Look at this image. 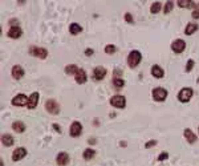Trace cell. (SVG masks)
<instances>
[{"mask_svg":"<svg viewBox=\"0 0 199 166\" xmlns=\"http://www.w3.org/2000/svg\"><path fill=\"white\" fill-rule=\"evenodd\" d=\"M142 60V55H141L139 51H132L128 56V64L130 68H135Z\"/></svg>","mask_w":199,"mask_h":166,"instance_id":"6da1fadb","label":"cell"},{"mask_svg":"<svg viewBox=\"0 0 199 166\" xmlns=\"http://www.w3.org/2000/svg\"><path fill=\"white\" fill-rule=\"evenodd\" d=\"M110 105L117 108V109H124L125 106H126V98L121 95H114L110 98Z\"/></svg>","mask_w":199,"mask_h":166,"instance_id":"7a4b0ae2","label":"cell"},{"mask_svg":"<svg viewBox=\"0 0 199 166\" xmlns=\"http://www.w3.org/2000/svg\"><path fill=\"white\" fill-rule=\"evenodd\" d=\"M192 95H194V90L191 88H183V89H181L179 93H178V100L181 102H188L191 100Z\"/></svg>","mask_w":199,"mask_h":166,"instance_id":"3957f363","label":"cell"},{"mask_svg":"<svg viewBox=\"0 0 199 166\" xmlns=\"http://www.w3.org/2000/svg\"><path fill=\"white\" fill-rule=\"evenodd\" d=\"M29 53L37 59H45L46 56H48V51L45 48H40V46L32 45V46H29Z\"/></svg>","mask_w":199,"mask_h":166,"instance_id":"277c9868","label":"cell"},{"mask_svg":"<svg viewBox=\"0 0 199 166\" xmlns=\"http://www.w3.org/2000/svg\"><path fill=\"white\" fill-rule=\"evenodd\" d=\"M45 109L51 115H59L60 113V105L57 104L56 100H52V98L45 102Z\"/></svg>","mask_w":199,"mask_h":166,"instance_id":"5b68a950","label":"cell"},{"mask_svg":"<svg viewBox=\"0 0 199 166\" xmlns=\"http://www.w3.org/2000/svg\"><path fill=\"white\" fill-rule=\"evenodd\" d=\"M28 100L29 97H27L23 93H20V95H16L13 98H12V105L15 106H24V105H28Z\"/></svg>","mask_w":199,"mask_h":166,"instance_id":"8992f818","label":"cell"},{"mask_svg":"<svg viewBox=\"0 0 199 166\" xmlns=\"http://www.w3.org/2000/svg\"><path fill=\"white\" fill-rule=\"evenodd\" d=\"M167 97V90L165 88H154L153 89V98L155 101H165Z\"/></svg>","mask_w":199,"mask_h":166,"instance_id":"52a82bcc","label":"cell"},{"mask_svg":"<svg viewBox=\"0 0 199 166\" xmlns=\"http://www.w3.org/2000/svg\"><path fill=\"white\" fill-rule=\"evenodd\" d=\"M81 133H82V125H81V122H78V121L72 122V125H70V128H69V134H70V136H72V137H80Z\"/></svg>","mask_w":199,"mask_h":166,"instance_id":"ba28073f","label":"cell"},{"mask_svg":"<svg viewBox=\"0 0 199 166\" xmlns=\"http://www.w3.org/2000/svg\"><path fill=\"white\" fill-rule=\"evenodd\" d=\"M186 48V41L182 40V39H177L175 41H172L171 44V49L172 52H175V53H182L183 51Z\"/></svg>","mask_w":199,"mask_h":166,"instance_id":"9c48e42d","label":"cell"},{"mask_svg":"<svg viewBox=\"0 0 199 166\" xmlns=\"http://www.w3.org/2000/svg\"><path fill=\"white\" fill-rule=\"evenodd\" d=\"M106 73H108V71L104 68V66H96V68L93 69V79L101 81L104 77L106 76Z\"/></svg>","mask_w":199,"mask_h":166,"instance_id":"30bf717a","label":"cell"},{"mask_svg":"<svg viewBox=\"0 0 199 166\" xmlns=\"http://www.w3.org/2000/svg\"><path fill=\"white\" fill-rule=\"evenodd\" d=\"M25 155H27V149L25 148H16L15 149V152L12 153V161H20V159H23Z\"/></svg>","mask_w":199,"mask_h":166,"instance_id":"8fae6325","label":"cell"},{"mask_svg":"<svg viewBox=\"0 0 199 166\" xmlns=\"http://www.w3.org/2000/svg\"><path fill=\"white\" fill-rule=\"evenodd\" d=\"M75 80H76L77 84H85L86 80H88L86 72L84 71L82 68H78V71L76 72V75H75Z\"/></svg>","mask_w":199,"mask_h":166,"instance_id":"7c38bea8","label":"cell"},{"mask_svg":"<svg viewBox=\"0 0 199 166\" xmlns=\"http://www.w3.org/2000/svg\"><path fill=\"white\" fill-rule=\"evenodd\" d=\"M22 35H23V29L20 28L19 25H12L8 31V36L11 39H19Z\"/></svg>","mask_w":199,"mask_h":166,"instance_id":"4fadbf2b","label":"cell"},{"mask_svg":"<svg viewBox=\"0 0 199 166\" xmlns=\"http://www.w3.org/2000/svg\"><path fill=\"white\" fill-rule=\"evenodd\" d=\"M56 162H57V165H59V166L68 165V162H69V155H68V153L60 152L59 154H57V157H56Z\"/></svg>","mask_w":199,"mask_h":166,"instance_id":"5bb4252c","label":"cell"},{"mask_svg":"<svg viewBox=\"0 0 199 166\" xmlns=\"http://www.w3.org/2000/svg\"><path fill=\"white\" fill-rule=\"evenodd\" d=\"M11 75H12V77L15 80H20L24 76V69L20 65H13L12 71H11Z\"/></svg>","mask_w":199,"mask_h":166,"instance_id":"9a60e30c","label":"cell"},{"mask_svg":"<svg viewBox=\"0 0 199 166\" xmlns=\"http://www.w3.org/2000/svg\"><path fill=\"white\" fill-rule=\"evenodd\" d=\"M37 102H39V93L37 92H33L32 95L29 96V100H28V109H35L37 106Z\"/></svg>","mask_w":199,"mask_h":166,"instance_id":"2e32d148","label":"cell"},{"mask_svg":"<svg viewBox=\"0 0 199 166\" xmlns=\"http://www.w3.org/2000/svg\"><path fill=\"white\" fill-rule=\"evenodd\" d=\"M151 75H153L155 79H162L163 75H165V72H163V69H162L159 65L155 64V65L151 66Z\"/></svg>","mask_w":199,"mask_h":166,"instance_id":"e0dca14e","label":"cell"},{"mask_svg":"<svg viewBox=\"0 0 199 166\" xmlns=\"http://www.w3.org/2000/svg\"><path fill=\"white\" fill-rule=\"evenodd\" d=\"M183 134H185V138H186L190 144L197 142V136L194 134V132L191 130V129H188V128H187V129H185V130H183Z\"/></svg>","mask_w":199,"mask_h":166,"instance_id":"ac0fdd59","label":"cell"},{"mask_svg":"<svg viewBox=\"0 0 199 166\" xmlns=\"http://www.w3.org/2000/svg\"><path fill=\"white\" fill-rule=\"evenodd\" d=\"M12 129L16 133H24L25 132V124L23 121H15L12 124Z\"/></svg>","mask_w":199,"mask_h":166,"instance_id":"d6986e66","label":"cell"},{"mask_svg":"<svg viewBox=\"0 0 199 166\" xmlns=\"http://www.w3.org/2000/svg\"><path fill=\"white\" fill-rule=\"evenodd\" d=\"M2 142H3V145L4 146H12V145L15 144L13 142V137L11 136V134H3L2 136Z\"/></svg>","mask_w":199,"mask_h":166,"instance_id":"ffe728a7","label":"cell"},{"mask_svg":"<svg viewBox=\"0 0 199 166\" xmlns=\"http://www.w3.org/2000/svg\"><path fill=\"white\" fill-rule=\"evenodd\" d=\"M69 32L72 35H78V33L82 32V27H81L80 24H77V23H72L69 25Z\"/></svg>","mask_w":199,"mask_h":166,"instance_id":"44dd1931","label":"cell"},{"mask_svg":"<svg viewBox=\"0 0 199 166\" xmlns=\"http://www.w3.org/2000/svg\"><path fill=\"white\" fill-rule=\"evenodd\" d=\"M198 24H195V23H188L187 25H186V29H185V33L186 35H192V33H195L197 31H198Z\"/></svg>","mask_w":199,"mask_h":166,"instance_id":"7402d4cb","label":"cell"},{"mask_svg":"<svg viewBox=\"0 0 199 166\" xmlns=\"http://www.w3.org/2000/svg\"><path fill=\"white\" fill-rule=\"evenodd\" d=\"M94 155H96V150H93V149H85V150H84L82 157H84V159L89 161V159H92Z\"/></svg>","mask_w":199,"mask_h":166,"instance_id":"603a6c76","label":"cell"},{"mask_svg":"<svg viewBox=\"0 0 199 166\" xmlns=\"http://www.w3.org/2000/svg\"><path fill=\"white\" fill-rule=\"evenodd\" d=\"M78 71V66L75 64H68L65 66V73L66 75H76V72Z\"/></svg>","mask_w":199,"mask_h":166,"instance_id":"cb8c5ba5","label":"cell"},{"mask_svg":"<svg viewBox=\"0 0 199 166\" xmlns=\"http://www.w3.org/2000/svg\"><path fill=\"white\" fill-rule=\"evenodd\" d=\"M124 85H125V81L121 77H113V86L116 88V89H121Z\"/></svg>","mask_w":199,"mask_h":166,"instance_id":"d4e9b609","label":"cell"},{"mask_svg":"<svg viewBox=\"0 0 199 166\" xmlns=\"http://www.w3.org/2000/svg\"><path fill=\"white\" fill-rule=\"evenodd\" d=\"M161 8H162V4L159 2H155V3H153V6H151L150 12L151 13H158V12H161Z\"/></svg>","mask_w":199,"mask_h":166,"instance_id":"484cf974","label":"cell"},{"mask_svg":"<svg viewBox=\"0 0 199 166\" xmlns=\"http://www.w3.org/2000/svg\"><path fill=\"white\" fill-rule=\"evenodd\" d=\"M192 4H194V2H191V0H179V2H178V6H179L181 8L191 7Z\"/></svg>","mask_w":199,"mask_h":166,"instance_id":"4316f807","label":"cell"},{"mask_svg":"<svg viewBox=\"0 0 199 166\" xmlns=\"http://www.w3.org/2000/svg\"><path fill=\"white\" fill-rule=\"evenodd\" d=\"M116 51H117V46L116 45H113V44H109L105 46V53L108 55H113V53H116Z\"/></svg>","mask_w":199,"mask_h":166,"instance_id":"83f0119b","label":"cell"},{"mask_svg":"<svg viewBox=\"0 0 199 166\" xmlns=\"http://www.w3.org/2000/svg\"><path fill=\"white\" fill-rule=\"evenodd\" d=\"M192 8H194L192 17H194V19H199V3H194V4H192Z\"/></svg>","mask_w":199,"mask_h":166,"instance_id":"f1b7e54d","label":"cell"},{"mask_svg":"<svg viewBox=\"0 0 199 166\" xmlns=\"http://www.w3.org/2000/svg\"><path fill=\"white\" fill-rule=\"evenodd\" d=\"M172 7H174V3L172 2H167L165 4V9H163V12L167 15V13H170V11H172Z\"/></svg>","mask_w":199,"mask_h":166,"instance_id":"f546056e","label":"cell"},{"mask_svg":"<svg viewBox=\"0 0 199 166\" xmlns=\"http://www.w3.org/2000/svg\"><path fill=\"white\" fill-rule=\"evenodd\" d=\"M194 64H195V63H194V60H191V59L187 61V64H186V72H187V73H188V72H191V71H192Z\"/></svg>","mask_w":199,"mask_h":166,"instance_id":"4dcf8cb0","label":"cell"},{"mask_svg":"<svg viewBox=\"0 0 199 166\" xmlns=\"http://www.w3.org/2000/svg\"><path fill=\"white\" fill-rule=\"evenodd\" d=\"M125 20H126L128 23H130V24H133L134 23V20H133V16H132V13H125Z\"/></svg>","mask_w":199,"mask_h":166,"instance_id":"1f68e13d","label":"cell"},{"mask_svg":"<svg viewBox=\"0 0 199 166\" xmlns=\"http://www.w3.org/2000/svg\"><path fill=\"white\" fill-rule=\"evenodd\" d=\"M167 158H169V153H166V152H163L162 154L158 155V161H165Z\"/></svg>","mask_w":199,"mask_h":166,"instance_id":"d6a6232c","label":"cell"},{"mask_svg":"<svg viewBox=\"0 0 199 166\" xmlns=\"http://www.w3.org/2000/svg\"><path fill=\"white\" fill-rule=\"evenodd\" d=\"M154 145H157V141H155V139H151V141H149L148 144L145 145V148H151V146H154Z\"/></svg>","mask_w":199,"mask_h":166,"instance_id":"836d02e7","label":"cell"},{"mask_svg":"<svg viewBox=\"0 0 199 166\" xmlns=\"http://www.w3.org/2000/svg\"><path fill=\"white\" fill-rule=\"evenodd\" d=\"M85 55H86V56H92V55H93V49H86V51H85Z\"/></svg>","mask_w":199,"mask_h":166,"instance_id":"e575fe53","label":"cell"},{"mask_svg":"<svg viewBox=\"0 0 199 166\" xmlns=\"http://www.w3.org/2000/svg\"><path fill=\"white\" fill-rule=\"evenodd\" d=\"M53 129H56V130L60 133V126H59V125H56V124H55V125H53Z\"/></svg>","mask_w":199,"mask_h":166,"instance_id":"d590c367","label":"cell"},{"mask_svg":"<svg viewBox=\"0 0 199 166\" xmlns=\"http://www.w3.org/2000/svg\"><path fill=\"white\" fill-rule=\"evenodd\" d=\"M89 144H96V139H94V138H90V139H89Z\"/></svg>","mask_w":199,"mask_h":166,"instance_id":"8d00e7d4","label":"cell"}]
</instances>
